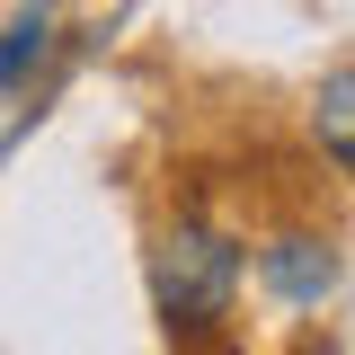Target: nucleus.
<instances>
[{
	"label": "nucleus",
	"mask_w": 355,
	"mask_h": 355,
	"mask_svg": "<svg viewBox=\"0 0 355 355\" xmlns=\"http://www.w3.org/2000/svg\"><path fill=\"white\" fill-rule=\"evenodd\" d=\"M231 284H240V249L214 240V231H178L169 249H160V311H169V329L222 320Z\"/></svg>",
	"instance_id": "nucleus-1"
},
{
	"label": "nucleus",
	"mask_w": 355,
	"mask_h": 355,
	"mask_svg": "<svg viewBox=\"0 0 355 355\" xmlns=\"http://www.w3.org/2000/svg\"><path fill=\"white\" fill-rule=\"evenodd\" d=\"M329 275H338V266H329L320 240H275V249H266V284H275L284 302H320Z\"/></svg>",
	"instance_id": "nucleus-2"
},
{
	"label": "nucleus",
	"mask_w": 355,
	"mask_h": 355,
	"mask_svg": "<svg viewBox=\"0 0 355 355\" xmlns=\"http://www.w3.org/2000/svg\"><path fill=\"white\" fill-rule=\"evenodd\" d=\"M311 133H320V151H329L338 169H355V71L320 80V98H311Z\"/></svg>",
	"instance_id": "nucleus-3"
},
{
	"label": "nucleus",
	"mask_w": 355,
	"mask_h": 355,
	"mask_svg": "<svg viewBox=\"0 0 355 355\" xmlns=\"http://www.w3.org/2000/svg\"><path fill=\"white\" fill-rule=\"evenodd\" d=\"M36 53H44V18H27V27H9V36H0V89L18 80V71H27Z\"/></svg>",
	"instance_id": "nucleus-4"
}]
</instances>
